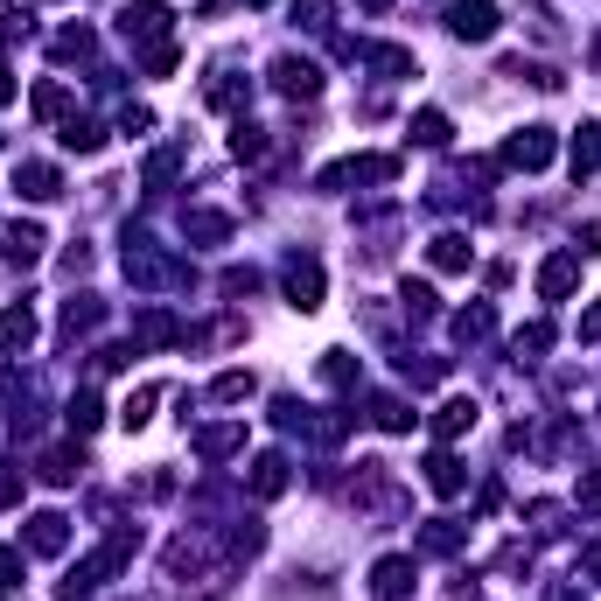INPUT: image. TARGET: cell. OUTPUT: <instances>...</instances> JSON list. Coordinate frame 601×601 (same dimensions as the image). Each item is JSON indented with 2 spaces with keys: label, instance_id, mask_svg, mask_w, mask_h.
I'll use <instances>...</instances> for the list:
<instances>
[{
  "label": "cell",
  "instance_id": "obj_1",
  "mask_svg": "<svg viewBox=\"0 0 601 601\" xmlns=\"http://www.w3.org/2000/svg\"><path fill=\"white\" fill-rule=\"evenodd\" d=\"M126 280H140V287H182L190 267H182V259H168L147 231H126Z\"/></svg>",
  "mask_w": 601,
  "mask_h": 601
},
{
  "label": "cell",
  "instance_id": "obj_2",
  "mask_svg": "<svg viewBox=\"0 0 601 601\" xmlns=\"http://www.w3.org/2000/svg\"><path fill=\"white\" fill-rule=\"evenodd\" d=\"M280 287H287V308H300V315H315V308H322V287H329L322 259H315V252H294L287 267H280Z\"/></svg>",
  "mask_w": 601,
  "mask_h": 601
},
{
  "label": "cell",
  "instance_id": "obj_3",
  "mask_svg": "<svg viewBox=\"0 0 601 601\" xmlns=\"http://www.w3.org/2000/svg\"><path fill=\"white\" fill-rule=\"evenodd\" d=\"M553 126H524V134H511L503 140V168H524V175H538V168L553 161Z\"/></svg>",
  "mask_w": 601,
  "mask_h": 601
},
{
  "label": "cell",
  "instance_id": "obj_4",
  "mask_svg": "<svg viewBox=\"0 0 601 601\" xmlns=\"http://www.w3.org/2000/svg\"><path fill=\"white\" fill-rule=\"evenodd\" d=\"M120 35L140 43V49H161L168 43V8H161V0H134V8L120 14Z\"/></svg>",
  "mask_w": 601,
  "mask_h": 601
},
{
  "label": "cell",
  "instance_id": "obj_5",
  "mask_svg": "<svg viewBox=\"0 0 601 601\" xmlns=\"http://www.w3.org/2000/svg\"><path fill=\"white\" fill-rule=\"evenodd\" d=\"M273 91H280V99H322V64H308V56H280V64H273Z\"/></svg>",
  "mask_w": 601,
  "mask_h": 601
},
{
  "label": "cell",
  "instance_id": "obj_6",
  "mask_svg": "<svg viewBox=\"0 0 601 601\" xmlns=\"http://www.w3.org/2000/svg\"><path fill=\"white\" fill-rule=\"evenodd\" d=\"M447 35H462V43H490V35H497V0H455V8H447Z\"/></svg>",
  "mask_w": 601,
  "mask_h": 601
},
{
  "label": "cell",
  "instance_id": "obj_7",
  "mask_svg": "<svg viewBox=\"0 0 601 601\" xmlns=\"http://www.w3.org/2000/svg\"><path fill=\"white\" fill-rule=\"evenodd\" d=\"M43 224H8V231H0V259H8V267H35V259H43Z\"/></svg>",
  "mask_w": 601,
  "mask_h": 601
},
{
  "label": "cell",
  "instance_id": "obj_8",
  "mask_svg": "<svg viewBox=\"0 0 601 601\" xmlns=\"http://www.w3.org/2000/svg\"><path fill=\"white\" fill-rule=\"evenodd\" d=\"M64 546H70V518H64V511H35V518H29V553L56 559Z\"/></svg>",
  "mask_w": 601,
  "mask_h": 601
},
{
  "label": "cell",
  "instance_id": "obj_9",
  "mask_svg": "<svg viewBox=\"0 0 601 601\" xmlns=\"http://www.w3.org/2000/svg\"><path fill=\"white\" fill-rule=\"evenodd\" d=\"M580 287V252H553L546 267H538V294L546 300H567Z\"/></svg>",
  "mask_w": 601,
  "mask_h": 601
},
{
  "label": "cell",
  "instance_id": "obj_10",
  "mask_svg": "<svg viewBox=\"0 0 601 601\" xmlns=\"http://www.w3.org/2000/svg\"><path fill=\"white\" fill-rule=\"evenodd\" d=\"M427 490H434V497H462V490H468V468L447 455V447H434V455H427Z\"/></svg>",
  "mask_w": 601,
  "mask_h": 601
},
{
  "label": "cell",
  "instance_id": "obj_11",
  "mask_svg": "<svg viewBox=\"0 0 601 601\" xmlns=\"http://www.w3.org/2000/svg\"><path fill=\"white\" fill-rule=\"evenodd\" d=\"M175 336H182V322H175L168 308H140V315H134V350H140V343L161 350V343H175Z\"/></svg>",
  "mask_w": 601,
  "mask_h": 601
},
{
  "label": "cell",
  "instance_id": "obj_12",
  "mask_svg": "<svg viewBox=\"0 0 601 601\" xmlns=\"http://www.w3.org/2000/svg\"><path fill=\"white\" fill-rule=\"evenodd\" d=\"M371 588H378V601H406L412 594V559H378V567H371Z\"/></svg>",
  "mask_w": 601,
  "mask_h": 601
},
{
  "label": "cell",
  "instance_id": "obj_13",
  "mask_svg": "<svg viewBox=\"0 0 601 601\" xmlns=\"http://www.w3.org/2000/svg\"><path fill=\"white\" fill-rule=\"evenodd\" d=\"M412 420H420V412H412L399 392H378V399H371V427H378V434H412Z\"/></svg>",
  "mask_w": 601,
  "mask_h": 601
},
{
  "label": "cell",
  "instance_id": "obj_14",
  "mask_svg": "<svg viewBox=\"0 0 601 601\" xmlns=\"http://www.w3.org/2000/svg\"><path fill=\"white\" fill-rule=\"evenodd\" d=\"M14 190H22L29 203H49V196H64V175H56L49 161H22V175H14Z\"/></svg>",
  "mask_w": 601,
  "mask_h": 601
},
{
  "label": "cell",
  "instance_id": "obj_15",
  "mask_svg": "<svg viewBox=\"0 0 601 601\" xmlns=\"http://www.w3.org/2000/svg\"><path fill=\"white\" fill-rule=\"evenodd\" d=\"M427 259H434L441 273H468V267H476V246H468L462 231H441L434 246H427Z\"/></svg>",
  "mask_w": 601,
  "mask_h": 601
},
{
  "label": "cell",
  "instance_id": "obj_16",
  "mask_svg": "<svg viewBox=\"0 0 601 601\" xmlns=\"http://www.w3.org/2000/svg\"><path fill=\"white\" fill-rule=\"evenodd\" d=\"M287 483H294V476H287V455H259V462H252V497H259V503H273Z\"/></svg>",
  "mask_w": 601,
  "mask_h": 601
},
{
  "label": "cell",
  "instance_id": "obj_17",
  "mask_svg": "<svg viewBox=\"0 0 601 601\" xmlns=\"http://www.w3.org/2000/svg\"><path fill=\"white\" fill-rule=\"evenodd\" d=\"M0 336H8V350H29L35 343V308H29V300H14V308L0 315Z\"/></svg>",
  "mask_w": 601,
  "mask_h": 601
},
{
  "label": "cell",
  "instance_id": "obj_18",
  "mask_svg": "<svg viewBox=\"0 0 601 601\" xmlns=\"http://www.w3.org/2000/svg\"><path fill=\"white\" fill-rule=\"evenodd\" d=\"M468 427H476V399H447V406L434 412V434H441V441L468 434Z\"/></svg>",
  "mask_w": 601,
  "mask_h": 601
},
{
  "label": "cell",
  "instance_id": "obj_19",
  "mask_svg": "<svg viewBox=\"0 0 601 601\" xmlns=\"http://www.w3.org/2000/svg\"><path fill=\"white\" fill-rule=\"evenodd\" d=\"M78 455H70V447H49V455L43 462H35V476H43V483H56V490H64V483H78Z\"/></svg>",
  "mask_w": 601,
  "mask_h": 601
},
{
  "label": "cell",
  "instance_id": "obj_20",
  "mask_svg": "<svg viewBox=\"0 0 601 601\" xmlns=\"http://www.w3.org/2000/svg\"><path fill=\"white\" fill-rule=\"evenodd\" d=\"M105 322V308L91 294H78V300H64V336H84V329H99Z\"/></svg>",
  "mask_w": 601,
  "mask_h": 601
},
{
  "label": "cell",
  "instance_id": "obj_21",
  "mask_svg": "<svg viewBox=\"0 0 601 601\" xmlns=\"http://www.w3.org/2000/svg\"><path fill=\"white\" fill-rule=\"evenodd\" d=\"M182 231L203 238V246H217V238H231V217H224V211H190V217H182Z\"/></svg>",
  "mask_w": 601,
  "mask_h": 601
},
{
  "label": "cell",
  "instance_id": "obj_22",
  "mask_svg": "<svg viewBox=\"0 0 601 601\" xmlns=\"http://www.w3.org/2000/svg\"><path fill=\"white\" fill-rule=\"evenodd\" d=\"M567 161H574V175H594V168H601V126H580Z\"/></svg>",
  "mask_w": 601,
  "mask_h": 601
},
{
  "label": "cell",
  "instance_id": "obj_23",
  "mask_svg": "<svg viewBox=\"0 0 601 601\" xmlns=\"http://www.w3.org/2000/svg\"><path fill=\"white\" fill-rule=\"evenodd\" d=\"M447 134H455V126H447V112H434V105L412 112V140H420V147H447Z\"/></svg>",
  "mask_w": 601,
  "mask_h": 601
},
{
  "label": "cell",
  "instance_id": "obj_24",
  "mask_svg": "<svg viewBox=\"0 0 601 601\" xmlns=\"http://www.w3.org/2000/svg\"><path fill=\"white\" fill-rule=\"evenodd\" d=\"M64 420H70V434H91V427L105 420V406H99V392H78V399L64 406Z\"/></svg>",
  "mask_w": 601,
  "mask_h": 601
},
{
  "label": "cell",
  "instance_id": "obj_25",
  "mask_svg": "<svg viewBox=\"0 0 601 601\" xmlns=\"http://www.w3.org/2000/svg\"><path fill=\"white\" fill-rule=\"evenodd\" d=\"M490 329H497L490 300H476V308H462V315H455V336H462V343H483V336H490Z\"/></svg>",
  "mask_w": 601,
  "mask_h": 601
},
{
  "label": "cell",
  "instance_id": "obj_26",
  "mask_svg": "<svg viewBox=\"0 0 601 601\" xmlns=\"http://www.w3.org/2000/svg\"><path fill=\"white\" fill-rule=\"evenodd\" d=\"M64 147H70V155H99L105 134H99L91 120H78V112H70V120H64Z\"/></svg>",
  "mask_w": 601,
  "mask_h": 601
},
{
  "label": "cell",
  "instance_id": "obj_27",
  "mask_svg": "<svg viewBox=\"0 0 601 601\" xmlns=\"http://www.w3.org/2000/svg\"><path fill=\"white\" fill-rule=\"evenodd\" d=\"M155 399H161V392H155V385H140V392H134V399H126V406H120V427H134V434H140V427H147V420H155Z\"/></svg>",
  "mask_w": 601,
  "mask_h": 601
},
{
  "label": "cell",
  "instance_id": "obj_28",
  "mask_svg": "<svg viewBox=\"0 0 601 601\" xmlns=\"http://www.w3.org/2000/svg\"><path fill=\"white\" fill-rule=\"evenodd\" d=\"M511 350H518V356H546V350H553V322H524V329L511 336Z\"/></svg>",
  "mask_w": 601,
  "mask_h": 601
},
{
  "label": "cell",
  "instance_id": "obj_29",
  "mask_svg": "<svg viewBox=\"0 0 601 601\" xmlns=\"http://www.w3.org/2000/svg\"><path fill=\"white\" fill-rule=\"evenodd\" d=\"M406 315H412V322H434V315H441V300H434V287H420V280H406Z\"/></svg>",
  "mask_w": 601,
  "mask_h": 601
},
{
  "label": "cell",
  "instance_id": "obj_30",
  "mask_svg": "<svg viewBox=\"0 0 601 601\" xmlns=\"http://www.w3.org/2000/svg\"><path fill=\"white\" fill-rule=\"evenodd\" d=\"M35 120H70V91L64 84H35Z\"/></svg>",
  "mask_w": 601,
  "mask_h": 601
},
{
  "label": "cell",
  "instance_id": "obj_31",
  "mask_svg": "<svg viewBox=\"0 0 601 601\" xmlns=\"http://www.w3.org/2000/svg\"><path fill=\"white\" fill-rule=\"evenodd\" d=\"M211 399H224V406H238V399H252V371H224V378L211 385Z\"/></svg>",
  "mask_w": 601,
  "mask_h": 601
},
{
  "label": "cell",
  "instance_id": "obj_32",
  "mask_svg": "<svg viewBox=\"0 0 601 601\" xmlns=\"http://www.w3.org/2000/svg\"><path fill=\"white\" fill-rule=\"evenodd\" d=\"M231 155H238V161H267V134L238 120V134H231Z\"/></svg>",
  "mask_w": 601,
  "mask_h": 601
},
{
  "label": "cell",
  "instance_id": "obj_33",
  "mask_svg": "<svg viewBox=\"0 0 601 601\" xmlns=\"http://www.w3.org/2000/svg\"><path fill=\"white\" fill-rule=\"evenodd\" d=\"M175 168H182V147H161V155L147 161V190H161V182H175Z\"/></svg>",
  "mask_w": 601,
  "mask_h": 601
},
{
  "label": "cell",
  "instance_id": "obj_34",
  "mask_svg": "<svg viewBox=\"0 0 601 601\" xmlns=\"http://www.w3.org/2000/svg\"><path fill=\"white\" fill-rule=\"evenodd\" d=\"M322 378H329V385H343V392L356 385V364H350V350H329V356H322Z\"/></svg>",
  "mask_w": 601,
  "mask_h": 601
},
{
  "label": "cell",
  "instance_id": "obj_35",
  "mask_svg": "<svg viewBox=\"0 0 601 601\" xmlns=\"http://www.w3.org/2000/svg\"><path fill=\"white\" fill-rule=\"evenodd\" d=\"M120 134H126V140H147V134H155V112H147V105H126V112H120Z\"/></svg>",
  "mask_w": 601,
  "mask_h": 601
},
{
  "label": "cell",
  "instance_id": "obj_36",
  "mask_svg": "<svg viewBox=\"0 0 601 601\" xmlns=\"http://www.w3.org/2000/svg\"><path fill=\"white\" fill-rule=\"evenodd\" d=\"M420 546H427V553H455V546H462V532H455L447 518H434V524H427V538H420Z\"/></svg>",
  "mask_w": 601,
  "mask_h": 601
},
{
  "label": "cell",
  "instance_id": "obj_37",
  "mask_svg": "<svg viewBox=\"0 0 601 601\" xmlns=\"http://www.w3.org/2000/svg\"><path fill=\"white\" fill-rule=\"evenodd\" d=\"M371 64H378L385 78H412V49H371Z\"/></svg>",
  "mask_w": 601,
  "mask_h": 601
},
{
  "label": "cell",
  "instance_id": "obj_38",
  "mask_svg": "<svg viewBox=\"0 0 601 601\" xmlns=\"http://www.w3.org/2000/svg\"><path fill=\"white\" fill-rule=\"evenodd\" d=\"M238 441H246L238 427H211V434H196V447H203V455H231Z\"/></svg>",
  "mask_w": 601,
  "mask_h": 601
},
{
  "label": "cell",
  "instance_id": "obj_39",
  "mask_svg": "<svg viewBox=\"0 0 601 601\" xmlns=\"http://www.w3.org/2000/svg\"><path fill=\"white\" fill-rule=\"evenodd\" d=\"M22 588V546H0V594Z\"/></svg>",
  "mask_w": 601,
  "mask_h": 601
},
{
  "label": "cell",
  "instance_id": "obj_40",
  "mask_svg": "<svg viewBox=\"0 0 601 601\" xmlns=\"http://www.w3.org/2000/svg\"><path fill=\"white\" fill-rule=\"evenodd\" d=\"M56 56H64V64H70V56H91V29H64V35H56Z\"/></svg>",
  "mask_w": 601,
  "mask_h": 601
},
{
  "label": "cell",
  "instance_id": "obj_41",
  "mask_svg": "<svg viewBox=\"0 0 601 601\" xmlns=\"http://www.w3.org/2000/svg\"><path fill=\"white\" fill-rule=\"evenodd\" d=\"M294 22L300 29H329V0H294Z\"/></svg>",
  "mask_w": 601,
  "mask_h": 601
},
{
  "label": "cell",
  "instance_id": "obj_42",
  "mask_svg": "<svg viewBox=\"0 0 601 601\" xmlns=\"http://www.w3.org/2000/svg\"><path fill=\"white\" fill-rule=\"evenodd\" d=\"M14 503H22V468L0 462V511H14Z\"/></svg>",
  "mask_w": 601,
  "mask_h": 601
},
{
  "label": "cell",
  "instance_id": "obj_43",
  "mask_svg": "<svg viewBox=\"0 0 601 601\" xmlns=\"http://www.w3.org/2000/svg\"><path fill=\"white\" fill-rule=\"evenodd\" d=\"M574 503H580V511H601V468H588V476H580Z\"/></svg>",
  "mask_w": 601,
  "mask_h": 601
},
{
  "label": "cell",
  "instance_id": "obj_44",
  "mask_svg": "<svg viewBox=\"0 0 601 601\" xmlns=\"http://www.w3.org/2000/svg\"><path fill=\"white\" fill-rule=\"evenodd\" d=\"M252 287H259L252 267H231V273H224V294H252Z\"/></svg>",
  "mask_w": 601,
  "mask_h": 601
},
{
  "label": "cell",
  "instance_id": "obj_45",
  "mask_svg": "<svg viewBox=\"0 0 601 601\" xmlns=\"http://www.w3.org/2000/svg\"><path fill=\"white\" fill-rule=\"evenodd\" d=\"M580 343H601V300H594L588 315H580Z\"/></svg>",
  "mask_w": 601,
  "mask_h": 601
},
{
  "label": "cell",
  "instance_id": "obj_46",
  "mask_svg": "<svg viewBox=\"0 0 601 601\" xmlns=\"http://www.w3.org/2000/svg\"><path fill=\"white\" fill-rule=\"evenodd\" d=\"M580 567H588V574L601 580V546H588V553H580Z\"/></svg>",
  "mask_w": 601,
  "mask_h": 601
},
{
  "label": "cell",
  "instance_id": "obj_47",
  "mask_svg": "<svg viewBox=\"0 0 601 601\" xmlns=\"http://www.w3.org/2000/svg\"><path fill=\"white\" fill-rule=\"evenodd\" d=\"M14 99V78H8V64H0V105H8Z\"/></svg>",
  "mask_w": 601,
  "mask_h": 601
},
{
  "label": "cell",
  "instance_id": "obj_48",
  "mask_svg": "<svg viewBox=\"0 0 601 601\" xmlns=\"http://www.w3.org/2000/svg\"><path fill=\"white\" fill-rule=\"evenodd\" d=\"M364 8H392V0H364Z\"/></svg>",
  "mask_w": 601,
  "mask_h": 601
},
{
  "label": "cell",
  "instance_id": "obj_49",
  "mask_svg": "<svg viewBox=\"0 0 601 601\" xmlns=\"http://www.w3.org/2000/svg\"><path fill=\"white\" fill-rule=\"evenodd\" d=\"M246 8H273V0H246Z\"/></svg>",
  "mask_w": 601,
  "mask_h": 601
},
{
  "label": "cell",
  "instance_id": "obj_50",
  "mask_svg": "<svg viewBox=\"0 0 601 601\" xmlns=\"http://www.w3.org/2000/svg\"><path fill=\"white\" fill-rule=\"evenodd\" d=\"M559 601H580V594H559Z\"/></svg>",
  "mask_w": 601,
  "mask_h": 601
},
{
  "label": "cell",
  "instance_id": "obj_51",
  "mask_svg": "<svg viewBox=\"0 0 601 601\" xmlns=\"http://www.w3.org/2000/svg\"><path fill=\"white\" fill-rule=\"evenodd\" d=\"M594 56H601V43H594Z\"/></svg>",
  "mask_w": 601,
  "mask_h": 601
}]
</instances>
